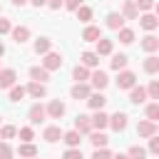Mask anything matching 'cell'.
<instances>
[{"instance_id":"cell-1","label":"cell","mask_w":159,"mask_h":159,"mask_svg":"<svg viewBox=\"0 0 159 159\" xmlns=\"http://www.w3.org/2000/svg\"><path fill=\"white\" fill-rule=\"evenodd\" d=\"M137 84V75L129 72V70H122L119 77H117V89H132Z\"/></svg>"},{"instance_id":"cell-2","label":"cell","mask_w":159,"mask_h":159,"mask_svg":"<svg viewBox=\"0 0 159 159\" xmlns=\"http://www.w3.org/2000/svg\"><path fill=\"white\" fill-rule=\"evenodd\" d=\"M92 117H87V114H77V119H75V132H80V134H92Z\"/></svg>"},{"instance_id":"cell-3","label":"cell","mask_w":159,"mask_h":159,"mask_svg":"<svg viewBox=\"0 0 159 159\" xmlns=\"http://www.w3.org/2000/svg\"><path fill=\"white\" fill-rule=\"evenodd\" d=\"M42 67L50 72V70H60L62 67V55L60 52H47L45 60H42Z\"/></svg>"},{"instance_id":"cell-4","label":"cell","mask_w":159,"mask_h":159,"mask_svg":"<svg viewBox=\"0 0 159 159\" xmlns=\"http://www.w3.org/2000/svg\"><path fill=\"white\" fill-rule=\"evenodd\" d=\"M89 82H92V87H94V89H104V87L109 84V77H107V72L97 70V72H92V75H89Z\"/></svg>"},{"instance_id":"cell-5","label":"cell","mask_w":159,"mask_h":159,"mask_svg":"<svg viewBox=\"0 0 159 159\" xmlns=\"http://www.w3.org/2000/svg\"><path fill=\"white\" fill-rule=\"evenodd\" d=\"M15 80H17L15 70H0V89H10V87H15Z\"/></svg>"},{"instance_id":"cell-6","label":"cell","mask_w":159,"mask_h":159,"mask_svg":"<svg viewBox=\"0 0 159 159\" xmlns=\"http://www.w3.org/2000/svg\"><path fill=\"white\" fill-rule=\"evenodd\" d=\"M27 117H30V122H32V124H40V122L47 117V109H45L42 104H32V107H30V112H27Z\"/></svg>"},{"instance_id":"cell-7","label":"cell","mask_w":159,"mask_h":159,"mask_svg":"<svg viewBox=\"0 0 159 159\" xmlns=\"http://www.w3.org/2000/svg\"><path fill=\"white\" fill-rule=\"evenodd\" d=\"M137 134H139V137H154V134H157V122H149V119L139 122V124H137Z\"/></svg>"},{"instance_id":"cell-8","label":"cell","mask_w":159,"mask_h":159,"mask_svg":"<svg viewBox=\"0 0 159 159\" xmlns=\"http://www.w3.org/2000/svg\"><path fill=\"white\" fill-rule=\"evenodd\" d=\"M70 94H72V99H77V102H80V99H87L92 92H89V84H84V82H77V84L72 87V92H70Z\"/></svg>"},{"instance_id":"cell-9","label":"cell","mask_w":159,"mask_h":159,"mask_svg":"<svg viewBox=\"0 0 159 159\" xmlns=\"http://www.w3.org/2000/svg\"><path fill=\"white\" fill-rule=\"evenodd\" d=\"M129 102H132V104H144V102H147V89L134 84V87L129 89Z\"/></svg>"},{"instance_id":"cell-10","label":"cell","mask_w":159,"mask_h":159,"mask_svg":"<svg viewBox=\"0 0 159 159\" xmlns=\"http://www.w3.org/2000/svg\"><path fill=\"white\" fill-rule=\"evenodd\" d=\"M87 104H89V109L99 112V109L107 104V97H104L102 92H94V94H89V97H87Z\"/></svg>"},{"instance_id":"cell-11","label":"cell","mask_w":159,"mask_h":159,"mask_svg":"<svg viewBox=\"0 0 159 159\" xmlns=\"http://www.w3.org/2000/svg\"><path fill=\"white\" fill-rule=\"evenodd\" d=\"M109 127H112L114 132H122V129L127 127V114H124V112H114V114L109 117Z\"/></svg>"},{"instance_id":"cell-12","label":"cell","mask_w":159,"mask_h":159,"mask_svg":"<svg viewBox=\"0 0 159 159\" xmlns=\"http://www.w3.org/2000/svg\"><path fill=\"white\" fill-rule=\"evenodd\" d=\"M122 17H124V20H137V17H139V10H137L134 0H124V7H122Z\"/></svg>"},{"instance_id":"cell-13","label":"cell","mask_w":159,"mask_h":159,"mask_svg":"<svg viewBox=\"0 0 159 159\" xmlns=\"http://www.w3.org/2000/svg\"><path fill=\"white\" fill-rule=\"evenodd\" d=\"M47 114H50L52 119H60V117L65 114V104H62L60 99H52V102L47 104Z\"/></svg>"},{"instance_id":"cell-14","label":"cell","mask_w":159,"mask_h":159,"mask_svg":"<svg viewBox=\"0 0 159 159\" xmlns=\"http://www.w3.org/2000/svg\"><path fill=\"white\" fill-rule=\"evenodd\" d=\"M107 27H109V30H122V27H124V17H122L119 12H109V15H107Z\"/></svg>"},{"instance_id":"cell-15","label":"cell","mask_w":159,"mask_h":159,"mask_svg":"<svg viewBox=\"0 0 159 159\" xmlns=\"http://www.w3.org/2000/svg\"><path fill=\"white\" fill-rule=\"evenodd\" d=\"M139 25H142L144 30H157V27H159V17H157V15H142V17H139Z\"/></svg>"},{"instance_id":"cell-16","label":"cell","mask_w":159,"mask_h":159,"mask_svg":"<svg viewBox=\"0 0 159 159\" xmlns=\"http://www.w3.org/2000/svg\"><path fill=\"white\" fill-rule=\"evenodd\" d=\"M27 37H30V30H27L25 25H20V27H12V40H15L17 45L27 42Z\"/></svg>"},{"instance_id":"cell-17","label":"cell","mask_w":159,"mask_h":159,"mask_svg":"<svg viewBox=\"0 0 159 159\" xmlns=\"http://www.w3.org/2000/svg\"><path fill=\"white\" fill-rule=\"evenodd\" d=\"M99 37H102V30H99V27H94V25L84 27V32H82V40H87V42H97Z\"/></svg>"},{"instance_id":"cell-18","label":"cell","mask_w":159,"mask_h":159,"mask_svg":"<svg viewBox=\"0 0 159 159\" xmlns=\"http://www.w3.org/2000/svg\"><path fill=\"white\" fill-rule=\"evenodd\" d=\"M142 50H144V52H157V50H159V37L147 35V37L142 40Z\"/></svg>"},{"instance_id":"cell-19","label":"cell","mask_w":159,"mask_h":159,"mask_svg":"<svg viewBox=\"0 0 159 159\" xmlns=\"http://www.w3.org/2000/svg\"><path fill=\"white\" fill-rule=\"evenodd\" d=\"M62 142H65V144H67L70 149H72V147H80V142H82V134L72 129V132H67V134H62Z\"/></svg>"},{"instance_id":"cell-20","label":"cell","mask_w":159,"mask_h":159,"mask_svg":"<svg viewBox=\"0 0 159 159\" xmlns=\"http://www.w3.org/2000/svg\"><path fill=\"white\" fill-rule=\"evenodd\" d=\"M89 142L94 144V149H104V147H107V142H109V137H107V134H102V132H92V134H89Z\"/></svg>"},{"instance_id":"cell-21","label":"cell","mask_w":159,"mask_h":159,"mask_svg":"<svg viewBox=\"0 0 159 159\" xmlns=\"http://www.w3.org/2000/svg\"><path fill=\"white\" fill-rule=\"evenodd\" d=\"M50 47H52L50 37H37V40H35V52H37V55H47Z\"/></svg>"},{"instance_id":"cell-22","label":"cell","mask_w":159,"mask_h":159,"mask_svg":"<svg viewBox=\"0 0 159 159\" xmlns=\"http://www.w3.org/2000/svg\"><path fill=\"white\" fill-rule=\"evenodd\" d=\"M30 77H32V82H45V80H50V72L45 67H30Z\"/></svg>"},{"instance_id":"cell-23","label":"cell","mask_w":159,"mask_h":159,"mask_svg":"<svg viewBox=\"0 0 159 159\" xmlns=\"http://www.w3.org/2000/svg\"><path fill=\"white\" fill-rule=\"evenodd\" d=\"M89 75H92V72H89V67H84V65H77V67L72 70V77H75L77 82H87Z\"/></svg>"},{"instance_id":"cell-24","label":"cell","mask_w":159,"mask_h":159,"mask_svg":"<svg viewBox=\"0 0 159 159\" xmlns=\"http://www.w3.org/2000/svg\"><path fill=\"white\" fill-rule=\"evenodd\" d=\"M45 92H47V89H45V84H42V82H30V84H27V94H32L35 99L45 97Z\"/></svg>"},{"instance_id":"cell-25","label":"cell","mask_w":159,"mask_h":159,"mask_svg":"<svg viewBox=\"0 0 159 159\" xmlns=\"http://www.w3.org/2000/svg\"><path fill=\"white\" fill-rule=\"evenodd\" d=\"M107 124H109V117H107L102 109H99V112H94V117H92V127H94V129H104Z\"/></svg>"},{"instance_id":"cell-26","label":"cell","mask_w":159,"mask_h":159,"mask_svg":"<svg viewBox=\"0 0 159 159\" xmlns=\"http://www.w3.org/2000/svg\"><path fill=\"white\" fill-rule=\"evenodd\" d=\"M45 139H47L50 144H52V142H60V139H62V129H60V127H55V124H52V127H47V129H45Z\"/></svg>"},{"instance_id":"cell-27","label":"cell","mask_w":159,"mask_h":159,"mask_svg":"<svg viewBox=\"0 0 159 159\" xmlns=\"http://www.w3.org/2000/svg\"><path fill=\"white\" fill-rule=\"evenodd\" d=\"M144 72H149V75H157V72H159V57L149 55V57L144 60Z\"/></svg>"},{"instance_id":"cell-28","label":"cell","mask_w":159,"mask_h":159,"mask_svg":"<svg viewBox=\"0 0 159 159\" xmlns=\"http://www.w3.org/2000/svg\"><path fill=\"white\" fill-rule=\"evenodd\" d=\"M82 65L84 67H97L99 65V55L97 52H82Z\"/></svg>"},{"instance_id":"cell-29","label":"cell","mask_w":159,"mask_h":159,"mask_svg":"<svg viewBox=\"0 0 159 159\" xmlns=\"http://www.w3.org/2000/svg\"><path fill=\"white\" fill-rule=\"evenodd\" d=\"M144 114H147V119H149V122H159V102H152V104H147Z\"/></svg>"},{"instance_id":"cell-30","label":"cell","mask_w":159,"mask_h":159,"mask_svg":"<svg viewBox=\"0 0 159 159\" xmlns=\"http://www.w3.org/2000/svg\"><path fill=\"white\" fill-rule=\"evenodd\" d=\"M127 157H129V159H147V149L139 147V144H134V147H129Z\"/></svg>"},{"instance_id":"cell-31","label":"cell","mask_w":159,"mask_h":159,"mask_svg":"<svg viewBox=\"0 0 159 159\" xmlns=\"http://www.w3.org/2000/svg\"><path fill=\"white\" fill-rule=\"evenodd\" d=\"M109 52H112V40L99 37L97 40V55H109Z\"/></svg>"},{"instance_id":"cell-32","label":"cell","mask_w":159,"mask_h":159,"mask_svg":"<svg viewBox=\"0 0 159 159\" xmlns=\"http://www.w3.org/2000/svg\"><path fill=\"white\" fill-rule=\"evenodd\" d=\"M124 67H127V55H122V52H119V55H114V57H112V70L122 72Z\"/></svg>"},{"instance_id":"cell-33","label":"cell","mask_w":159,"mask_h":159,"mask_svg":"<svg viewBox=\"0 0 159 159\" xmlns=\"http://www.w3.org/2000/svg\"><path fill=\"white\" fill-rule=\"evenodd\" d=\"M25 94H27V89H25V87H20V84L10 87V102H20Z\"/></svg>"},{"instance_id":"cell-34","label":"cell","mask_w":159,"mask_h":159,"mask_svg":"<svg viewBox=\"0 0 159 159\" xmlns=\"http://www.w3.org/2000/svg\"><path fill=\"white\" fill-rule=\"evenodd\" d=\"M20 157H27V159H32V157H37V149L30 144V142H25V144H20Z\"/></svg>"},{"instance_id":"cell-35","label":"cell","mask_w":159,"mask_h":159,"mask_svg":"<svg viewBox=\"0 0 159 159\" xmlns=\"http://www.w3.org/2000/svg\"><path fill=\"white\" fill-rule=\"evenodd\" d=\"M119 42H124V45H132V42H134V30H129V27H122V30H119Z\"/></svg>"},{"instance_id":"cell-36","label":"cell","mask_w":159,"mask_h":159,"mask_svg":"<svg viewBox=\"0 0 159 159\" xmlns=\"http://www.w3.org/2000/svg\"><path fill=\"white\" fill-rule=\"evenodd\" d=\"M77 17H80L82 22H89V20H92V7H87V5H82V7L77 10Z\"/></svg>"},{"instance_id":"cell-37","label":"cell","mask_w":159,"mask_h":159,"mask_svg":"<svg viewBox=\"0 0 159 159\" xmlns=\"http://www.w3.org/2000/svg\"><path fill=\"white\" fill-rule=\"evenodd\" d=\"M147 94H149L152 99H159V80H152V82H149V87H147Z\"/></svg>"},{"instance_id":"cell-38","label":"cell","mask_w":159,"mask_h":159,"mask_svg":"<svg viewBox=\"0 0 159 159\" xmlns=\"http://www.w3.org/2000/svg\"><path fill=\"white\" fill-rule=\"evenodd\" d=\"M62 159H84V157H82V149L80 147H72V149H67L62 154Z\"/></svg>"},{"instance_id":"cell-39","label":"cell","mask_w":159,"mask_h":159,"mask_svg":"<svg viewBox=\"0 0 159 159\" xmlns=\"http://www.w3.org/2000/svg\"><path fill=\"white\" fill-rule=\"evenodd\" d=\"M15 134H17V129H15V127H10V124L0 129V139H2V142H5V139H12Z\"/></svg>"},{"instance_id":"cell-40","label":"cell","mask_w":159,"mask_h":159,"mask_svg":"<svg viewBox=\"0 0 159 159\" xmlns=\"http://www.w3.org/2000/svg\"><path fill=\"white\" fill-rule=\"evenodd\" d=\"M0 159H12V149L7 142H0Z\"/></svg>"},{"instance_id":"cell-41","label":"cell","mask_w":159,"mask_h":159,"mask_svg":"<svg viewBox=\"0 0 159 159\" xmlns=\"http://www.w3.org/2000/svg\"><path fill=\"white\" fill-rule=\"evenodd\" d=\"M17 134H20V139H22V142H30V139L35 137V132H32V127H22V129H20Z\"/></svg>"},{"instance_id":"cell-42","label":"cell","mask_w":159,"mask_h":159,"mask_svg":"<svg viewBox=\"0 0 159 159\" xmlns=\"http://www.w3.org/2000/svg\"><path fill=\"white\" fill-rule=\"evenodd\" d=\"M92 159H112V152H109L107 147H104V149H94Z\"/></svg>"},{"instance_id":"cell-43","label":"cell","mask_w":159,"mask_h":159,"mask_svg":"<svg viewBox=\"0 0 159 159\" xmlns=\"http://www.w3.org/2000/svg\"><path fill=\"white\" fill-rule=\"evenodd\" d=\"M137 10H152L154 7V0H134Z\"/></svg>"},{"instance_id":"cell-44","label":"cell","mask_w":159,"mask_h":159,"mask_svg":"<svg viewBox=\"0 0 159 159\" xmlns=\"http://www.w3.org/2000/svg\"><path fill=\"white\" fill-rule=\"evenodd\" d=\"M5 32H12V25L7 17H0V35H5Z\"/></svg>"},{"instance_id":"cell-45","label":"cell","mask_w":159,"mask_h":159,"mask_svg":"<svg viewBox=\"0 0 159 159\" xmlns=\"http://www.w3.org/2000/svg\"><path fill=\"white\" fill-rule=\"evenodd\" d=\"M65 7H67V10H75V12H77V10L82 7V0H65Z\"/></svg>"},{"instance_id":"cell-46","label":"cell","mask_w":159,"mask_h":159,"mask_svg":"<svg viewBox=\"0 0 159 159\" xmlns=\"http://www.w3.org/2000/svg\"><path fill=\"white\" fill-rule=\"evenodd\" d=\"M149 152H154V154H159V134H154V137L149 139Z\"/></svg>"},{"instance_id":"cell-47","label":"cell","mask_w":159,"mask_h":159,"mask_svg":"<svg viewBox=\"0 0 159 159\" xmlns=\"http://www.w3.org/2000/svg\"><path fill=\"white\" fill-rule=\"evenodd\" d=\"M47 5H50L52 10H57L60 5H65V0H47Z\"/></svg>"},{"instance_id":"cell-48","label":"cell","mask_w":159,"mask_h":159,"mask_svg":"<svg viewBox=\"0 0 159 159\" xmlns=\"http://www.w3.org/2000/svg\"><path fill=\"white\" fill-rule=\"evenodd\" d=\"M35 7H42V5H47V0H30Z\"/></svg>"},{"instance_id":"cell-49","label":"cell","mask_w":159,"mask_h":159,"mask_svg":"<svg viewBox=\"0 0 159 159\" xmlns=\"http://www.w3.org/2000/svg\"><path fill=\"white\" fill-rule=\"evenodd\" d=\"M25 2H27V0H12V5H17V7H22Z\"/></svg>"},{"instance_id":"cell-50","label":"cell","mask_w":159,"mask_h":159,"mask_svg":"<svg viewBox=\"0 0 159 159\" xmlns=\"http://www.w3.org/2000/svg\"><path fill=\"white\" fill-rule=\"evenodd\" d=\"M112 159H129L127 154H117V157H112Z\"/></svg>"},{"instance_id":"cell-51","label":"cell","mask_w":159,"mask_h":159,"mask_svg":"<svg viewBox=\"0 0 159 159\" xmlns=\"http://www.w3.org/2000/svg\"><path fill=\"white\" fill-rule=\"evenodd\" d=\"M2 55H5V45L0 42V57H2Z\"/></svg>"},{"instance_id":"cell-52","label":"cell","mask_w":159,"mask_h":159,"mask_svg":"<svg viewBox=\"0 0 159 159\" xmlns=\"http://www.w3.org/2000/svg\"><path fill=\"white\" fill-rule=\"evenodd\" d=\"M154 12H157V17H159V2H157V5H154Z\"/></svg>"},{"instance_id":"cell-53","label":"cell","mask_w":159,"mask_h":159,"mask_svg":"<svg viewBox=\"0 0 159 159\" xmlns=\"http://www.w3.org/2000/svg\"><path fill=\"white\" fill-rule=\"evenodd\" d=\"M157 134H159V127H157Z\"/></svg>"},{"instance_id":"cell-54","label":"cell","mask_w":159,"mask_h":159,"mask_svg":"<svg viewBox=\"0 0 159 159\" xmlns=\"http://www.w3.org/2000/svg\"><path fill=\"white\" fill-rule=\"evenodd\" d=\"M32 159H37V157H32Z\"/></svg>"},{"instance_id":"cell-55","label":"cell","mask_w":159,"mask_h":159,"mask_svg":"<svg viewBox=\"0 0 159 159\" xmlns=\"http://www.w3.org/2000/svg\"><path fill=\"white\" fill-rule=\"evenodd\" d=\"M0 70H2V67H0Z\"/></svg>"},{"instance_id":"cell-56","label":"cell","mask_w":159,"mask_h":159,"mask_svg":"<svg viewBox=\"0 0 159 159\" xmlns=\"http://www.w3.org/2000/svg\"><path fill=\"white\" fill-rule=\"evenodd\" d=\"M0 119H2V117H0Z\"/></svg>"}]
</instances>
